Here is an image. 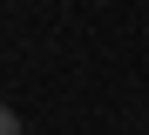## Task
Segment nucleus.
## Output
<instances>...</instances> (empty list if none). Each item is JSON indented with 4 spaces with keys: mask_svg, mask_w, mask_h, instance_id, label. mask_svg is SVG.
<instances>
[{
    "mask_svg": "<svg viewBox=\"0 0 149 135\" xmlns=\"http://www.w3.org/2000/svg\"><path fill=\"white\" fill-rule=\"evenodd\" d=\"M0 135H20V115H14L7 101H0Z\"/></svg>",
    "mask_w": 149,
    "mask_h": 135,
    "instance_id": "nucleus-1",
    "label": "nucleus"
}]
</instances>
